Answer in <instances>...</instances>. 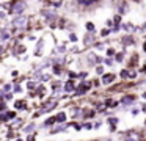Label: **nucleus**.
Here are the masks:
<instances>
[{
    "instance_id": "a19ab883",
    "label": "nucleus",
    "mask_w": 146,
    "mask_h": 141,
    "mask_svg": "<svg viewBox=\"0 0 146 141\" xmlns=\"http://www.w3.org/2000/svg\"><path fill=\"white\" fill-rule=\"evenodd\" d=\"M82 127H83V128H86V130H91V128H94V125H93L91 122H83Z\"/></svg>"
},
{
    "instance_id": "ea45409f",
    "label": "nucleus",
    "mask_w": 146,
    "mask_h": 141,
    "mask_svg": "<svg viewBox=\"0 0 146 141\" xmlns=\"http://www.w3.org/2000/svg\"><path fill=\"white\" fill-rule=\"evenodd\" d=\"M105 27H108V28H111V27H113V19H111V17H108V19H105Z\"/></svg>"
},
{
    "instance_id": "5701e85b",
    "label": "nucleus",
    "mask_w": 146,
    "mask_h": 141,
    "mask_svg": "<svg viewBox=\"0 0 146 141\" xmlns=\"http://www.w3.org/2000/svg\"><path fill=\"white\" fill-rule=\"evenodd\" d=\"M116 52H118V50L115 49V47L108 46L107 49H105V56H108V58H113V56L116 55Z\"/></svg>"
},
{
    "instance_id": "79ce46f5",
    "label": "nucleus",
    "mask_w": 146,
    "mask_h": 141,
    "mask_svg": "<svg viewBox=\"0 0 146 141\" xmlns=\"http://www.w3.org/2000/svg\"><path fill=\"white\" fill-rule=\"evenodd\" d=\"M107 122H108L110 125H116V124H118V118H108Z\"/></svg>"
},
{
    "instance_id": "c756f323",
    "label": "nucleus",
    "mask_w": 146,
    "mask_h": 141,
    "mask_svg": "<svg viewBox=\"0 0 146 141\" xmlns=\"http://www.w3.org/2000/svg\"><path fill=\"white\" fill-rule=\"evenodd\" d=\"M68 125H69V124H64V122H63L61 125H58V127H54V128H52V133H58V132L66 130V128H68Z\"/></svg>"
},
{
    "instance_id": "09e8293b",
    "label": "nucleus",
    "mask_w": 146,
    "mask_h": 141,
    "mask_svg": "<svg viewBox=\"0 0 146 141\" xmlns=\"http://www.w3.org/2000/svg\"><path fill=\"white\" fill-rule=\"evenodd\" d=\"M138 113H140L138 108H132V110H130V115H132V116H137Z\"/></svg>"
},
{
    "instance_id": "4be33fe9",
    "label": "nucleus",
    "mask_w": 146,
    "mask_h": 141,
    "mask_svg": "<svg viewBox=\"0 0 146 141\" xmlns=\"http://www.w3.org/2000/svg\"><path fill=\"white\" fill-rule=\"evenodd\" d=\"M83 27H85V31H98V30H96V24H94V22H91V21H86Z\"/></svg>"
},
{
    "instance_id": "b1692460",
    "label": "nucleus",
    "mask_w": 146,
    "mask_h": 141,
    "mask_svg": "<svg viewBox=\"0 0 146 141\" xmlns=\"http://www.w3.org/2000/svg\"><path fill=\"white\" fill-rule=\"evenodd\" d=\"M124 141H141V138H140L138 133H129L124 138Z\"/></svg>"
},
{
    "instance_id": "7c9ffc66",
    "label": "nucleus",
    "mask_w": 146,
    "mask_h": 141,
    "mask_svg": "<svg viewBox=\"0 0 146 141\" xmlns=\"http://www.w3.org/2000/svg\"><path fill=\"white\" fill-rule=\"evenodd\" d=\"M94 72L98 75H104L105 74V69H104V66L102 64H98V66H94Z\"/></svg>"
},
{
    "instance_id": "a211bd4d",
    "label": "nucleus",
    "mask_w": 146,
    "mask_h": 141,
    "mask_svg": "<svg viewBox=\"0 0 146 141\" xmlns=\"http://www.w3.org/2000/svg\"><path fill=\"white\" fill-rule=\"evenodd\" d=\"M68 42H71V44L79 42V36H77L76 31H69V33H68Z\"/></svg>"
},
{
    "instance_id": "f03ea898",
    "label": "nucleus",
    "mask_w": 146,
    "mask_h": 141,
    "mask_svg": "<svg viewBox=\"0 0 146 141\" xmlns=\"http://www.w3.org/2000/svg\"><path fill=\"white\" fill-rule=\"evenodd\" d=\"M29 6V0H8V16L25 14Z\"/></svg>"
},
{
    "instance_id": "4c0bfd02",
    "label": "nucleus",
    "mask_w": 146,
    "mask_h": 141,
    "mask_svg": "<svg viewBox=\"0 0 146 141\" xmlns=\"http://www.w3.org/2000/svg\"><path fill=\"white\" fill-rule=\"evenodd\" d=\"M86 77H88V72H86V71H82V72L77 74V78H80V80H85Z\"/></svg>"
},
{
    "instance_id": "423d86ee",
    "label": "nucleus",
    "mask_w": 146,
    "mask_h": 141,
    "mask_svg": "<svg viewBox=\"0 0 146 141\" xmlns=\"http://www.w3.org/2000/svg\"><path fill=\"white\" fill-rule=\"evenodd\" d=\"M85 61L88 66H98V64H102V61H104V58H102L101 55H98V52H86L85 55Z\"/></svg>"
},
{
    "instance_id": "7ed1b4c3",
    "label": "nucleus",
    "mask_w": 146,
    "mask_h": 141,
    "mask_svg": "<svg viewBox=\"0 0 146 141\" xmlns=\"http://www.w3.org/2000/svg\"><path fill=\"white\" fill-rule=\"evenodd\" d=\"M102 3H104V0H72V5L79 11H83V13L94 11V9L101 8Z\"/></svg>"
},
{
    "instance_id": "bf43d9fd",
    "label": "nucleus",
    "mask_w": 146,
    "mask_h": 141,
    "mask_svg": "<svg viewBox=\"0 0 146 141\" xmlns=\"http://www.w3.org/2000/svg\"><path fill=\"white\" fill-rule=\"evenodd\" d=\"M145 125H146V121H145Z\"/></svg>"
},
{
    "instance_id": "6e6d98bb",
    "label": "nucleus",
    "mask_w": 146,
    "mask_h": 141,
    "mask_svg": "<svg viewBox=\"0 0 146 141\" xmlns=\"http://www.w3.org/2000/svg\"><path fill=\"white\" fill-rule=\"evenodd\" d=\"M16 141H24V140H21V138H17V140Z\"/></svg>"
},
{
    "instance_id": "393cba45",
    "label": "nucleus",
    "mask_w": 146,
    "mask_h": 141,
    "mask_svg": "<svg viewBox=\"0 0 146 141\" xmlns=\"http://www.w3.org/2000/svg\"><path fill=\"white\" fill-rule=\"evenodd\" d=\"M118 105H119V102L115 100V99H107L105 100V107H107V108H115V107H118Z\"/></svg>"
},
{
    "instance_id": "f704fd0d",
    "label": "nucleus",
    "mask_w": 146,
    "mask_h": 141,
    "mask_svg": "<svg viewBox=\"0 0 146 141\" xmlns=\"http://www.w3.org/2000/svg\"><path fill=\"white\" fill-rule=\"evenodd\" d=\"M5 19H8V11L2 8V9H0V22L5 21Z\"/></svg>"
},
{
    "instance_id": "473e14b6",
    "label": "nucleus",
    "mask_w": 146,
    "mask_h": 141,
    "mask_svg": "<svg viewBox=\"0 0 146 141\" xmlns=\"http://www.w3.org/2000/svg\"><path fill=\"white\" fill-rule=\"evenodd\" d=\"M7 50H8V44L0 42V56H2V55H5V53H7Z\"/></svg>"
},
{
    "instance_id": "f3484780",
    "label": "nucleus",
    "mask_w": 146,
    "mask_h": 141,
    "mask_svg": "<svg viewBox=\"0 0 146 141\" xmlns=\"http://www.w3.org/2000/svg\"><path fill=\"white\" fill-rule=\"evenodd\" d=\"M52 72H54V75H57V77H60L61 72H63V64H52Z\"/></svg>"
},
{
    "instance_id": "a18cd8bd",
    "label": "nucleus",
    "mask_w": 146,
    "mask_h": 141,
    "mask_svg": "<svg viewBox=\"0 0 146 141\" xmlns=\"http://www.w3.org/2000/svg\"><path fill=\"white\" fill-rule=\"evenodd\" d=\"M80 52V49L77 46H72V47H69V53H79Z\"/></svg>"
},
{
    "instance_id": "1a4fd4ad",
    "label": "nucleus",
    "mask_w": 146,
    "mask_h": 141,
    "mask_svg": "<svg viewBox=\"0 0 146 141\" xmlns=\"http://www.w3.org/2000/svg\"><path fill=\"white\" fill-rule=\"evenodd\" d=\"M90 89H91V83H90V81H83L82 80V81H80V85L76 88V93H74V94H76V96H82V94H86Z\"/></svg>"
},
{
    "instance_id": "5fc2aeb1",
    "label": "nucleus",
    "mask_w": 146,
    "mask_h": 141,
    "mask_svg": "<svg viewBox=\"0 0 146 141\" xmlns=\"http://www.w3.org/2000/svg\"><path fill=\"white\" fill-rule=\"evenodd\" d=\"M141 96H143V99H145V100H146V91H145V93H143V94H141Z\"/></svg>"
},
{
    "instance_id": "49530a36",
    "label": "nucleus",
    "mask_w": 146,
    "mask_h": 141,
    "mask_svg": "<svg viewBox=\"0 0 146 141\" xmlns=\"http://www.w3.org/2000/svg\"><path fill=\"white\" fill-rule=\"evenodd\" d=\"M3 111H7V102H0V113H3Z\"/></svg>"
},
{
    "instance_id": "f8f14e48",
    "label": "nucleus",
    "mask_w": 146,
    "mask_h": 141,
    "mask_svg": "<svg viewBox=\"0 0 146 141\" xmlns=\"http://www.w3.org/2000/svg\"><path fill=\"white\" fill-rule=\"evenodd\" d=\"M138 60H140V55H138L137 52L130 53V56H129V61H127V69L137 68V66H138Z\"/></svg>"
},
{
    "instance_id": "3c124183",
    "label": "nucleus",
    "mask_w": 146,
    "mask_h": 141,
    "mask_svg": "<svg viewBox=\"0 0 146 141\" xmlns=\"http://www.w3.org/2000/svg\"><path fill=\"white\" fill-rule=\"evenodd\" d=\"M25 141H36V140H35V135H29Z\"/></svg>"
},
{
    "instance_id": "58836bf2",
    "label": "nucleus",
    "mask_w": 146,
    "mask_h": 141,
    "mask_svg": "<svg viewBox=\"0 0 146 141\" xmlns=\"http://www.w3.org/2000/svg\"><path fill=\"white\" fill-rule=\"evenodd\" d=\"M68 77H69V80H76V78H77V72L68 71Z\"/></svg>"
},
{
    "instance_id": "f257e3e1",
    "label": "nucleus",
    "mask_w": 146,
    "mask_h": 141,
    "mask_svg": "<svg viewBox=\"0 0 146 141\" xmlns=\"http://www.w3.org/2000/svg\"><path fill=\"white\" fill-rule=\"evenodd\" d=\"M32 21L33 16L30 14H19V16H13L10 19V27L13 30V34L17 33H30L32 31Z\"/></svg>"
},
{
    "instance_id": "0eeeda50",
    "label": "nucleus",
    "mask_w": 146,
    "mask_h": 141,
    "mask_svg": "<svg viewBox=\"0 0 146 141\" xmlns=\"http://www.w3.org/2000/svg\"><path fill=\"white\" fill-rule=\"evenodd\" d=\"M58 105V100L57 99H50V100H46L44 103H42V108L39 110L38 113L35 115V118H38V116H41V115H44V113H49V111H52V110L55 108V107Z\"/></svg>"
},
{
    "instance_id": "cd10ccee",
    "label": "nucleus",
    "mask_w": 146,
    "mask_h": 141,
    "mask_svg": "<svg viewBox=\"0 0 146 141\" xmlns=\"http://www.w3.org/2000/svg\"><path fill=\"white\" fill-rule=\"evenodd\" d=\"M54 124H57V118H55V116H50V118H47L44 121V127H50V125H54Z\"/></svg>"
},
{
    "instance_id": "aec40b11",
    "label": "nucleus",
    "mask_w": 146,
    "mask_h": 141,
    "mask_svg": "<svg viewBox=\"0 0 146 141\" xmlns=\"http://www.w3.org/2000/svg\"><path fill=\"white\" fill-rule=\"evenodd\" d=\"M123 17H124V16L123 14H119V13H115V14H113V17H111V19H113V25H121V24H123Z\"/></svg>"
},
{
    "instance_id": "6ab92c4d",
    "label": "nucleus",
    "mask_w": 146,
    "mask_h": 141,
    "mask_svg": "<svg viewBox=\"0 0 146 141\" xmlns=\"http://www.w3.org/2000/svg\"><path fill=\"white\" fill-rule=\"evenodd\" d=\"M110 34H111V28H108V27H104L99 31V38H101V39H105V38L110 36Z\"/></svg>"
},
{
    "instance_id": "dca6fc26",
    "label": "nucleus",
    "mask_w": 146,
    "mask_h": 141,
    "mask_svg": "<svg viewBox=\"0 0 146 141\" xmlns=\"http://www.w3.org/2000/svg\"><path fill=\"white\" fill-rule=\"evenodd\" d=\"M126 55H127V49H126V47H123V50H121V52H116V55L113 56L115 63H123L124 58H126Z\"/></svg>"
},
{
    "instance_id": "72a5a7b5",
    "label": "nucleus",
    "mask_w": 146,
    "mask_h": 141,
    "mask_svg": "<svg viewBox=\"0 0 146 141\" xmlns=\"http://www.w3.org/2000/svg\"><path fill=\"white\" fill-rule=\"evenodd\" d=\"M102 64H105V66H113V64H115V60H113V58H108V56H105L104 61H102Z\"/></svg>"
},
{
    "instance_id": "9b49d317",
    "label": "nucleus",
    "mask_w": 146,
    "mask_h": 141,
    "mask_svg": "<svg viewBox=\"0 0 146 141\" xmlns=\"http://www.w3.org/2000/svg\"><path fill=\"white\" fill-rule=\"evenodd\" d=\"M17 113L16 111H3L0 113V122H8V121H13V119H16Z\"/></svg>"
},
{
    "instance_id": "4468645a",
    "label": "nucleus",
    "mask_w": 146,
    "mask_h": 141,
    "mask_svg": "<svg viewBox=\"0 0 146 141\" xmlns=\"http://www.w3.org/2000/svg\"><path fill=\"white\" fill-rule=\"evenodd\" d=\"M107 47H108V41L107 39H101V41H98V42H94V46H93L91 49H94L96 52H101V50H104V52H105Z\"/></svg>"
},
{
    "instance_id": "864d4df0",
    "label": "nucleus",
    "mask_w": 146,
    "mask_h": 141,
    "mask_svg": "<svg viewBox=\"0 0 146 141\" xmlns=\"http://www.w3.org/2000/svg\"><path fill=\"white\" fill-rule=\"evenodd\" d=\"M101 83H102L101 80H94V81H93V85H94L96 88H98V86H99V85H101Z\"/></svg>"
},
{
    "instance_id": "412c9836",
    "label": "nucleus",
    "mask_w": 146,
    "mask_h": 141,
    "mask_svg": "<svg viewBox=\"0 0 146 141\" xmlns=\"http://www.w3.org/2000/svg\"><path fill=\"white\" fill-rule=\"evenodd\" d=\"M129 74H130V69H127V68H123L119 71V77H121V80H129Z\"/></svg>"
},
{
    "instance_id": "e433bc0d",
    "label": "nucleus",
    "mask_w": 146,
    "mask_h": 141,
    "mask_svg": "<svg viewBox=\"0 0 146 141\" xmlns=\"http://www.w3.org/2000/svg\"><path fill=\"white\" fill-rule=\"evenodd\" d=\"M121 33V25H113L111 27V34H118Z\"/></svg>"
},
{
    "instance_id": "13d9d810",
    "label": "nucleus",
    "mask_w": 146,
    "mask_h": 141,
    "mask_svg": "<svg viewBox=\"0 0 146 141\" xmlns=\"http://www.w3.org/2000/svg\"><path fill=\"white\" fill-rule=\"evenodd\" d=\"M0 9H2V2H0Z\"/></svg>"
},
{
    "instance_id": "c85d7f7f",
    "label": "nucleus",
    "mask_w": 146,
    "mask_h": 141,
    "mask_svg": "<svg viewBox=\"0 0 146 141\" xmlns=\"http://www.w3.org/2000/svg\"><path fill=\"white\" fill-rule=\"evenodd\" d=\"M36 88H38V81H35V80H29V81H27V89H29V91H35Z\"/></svg>"
},
{
    "instance_id": "2eb2a0df",
    "label": "nucleus",
    "mask_w": 146,
    "mask_h": 141,
    "mask_svg": "<svg viewBox=\"0 0 146 141\" xmlns=\"http://www.w3.org/2000/svg\"><path fill=\"white\" fill-rule=\"evenodd\" d=\"M76 83H74V80H68L66 83L63 85V89L66 94H71V93H76Z\"/></svg>"
},
{
    "instance_id": "a878e982",
    "label": "nucleus",
    "mask_w": 146,
    "mask_h": 141,
    "mask_svg": "<svg viewBox=\"0 0 146 141\" xmlns=\"http://www.w3.org/2000/svg\"><path fill=\"white\" fill-rule=\"evenodd\" d=\"M14 108L16 110H25L27 108V102L25 100H16V102H14Z\"/></svg>"
},
{
    "instance_id": "4d7b16f0",
    "label": "nucleus",
    "mask_w": 146,
    "mask_h": 141,
    "mask_svg": "<svg viewBox=\"0 0 146 141\" xmlns=\"http://www.w3.org/2000/svg\"><path fill=\"white\" fill-rule=\"evenodd\" d=\"M132 2H141V0H132Z\"/></svg>"
},
{
    "instance_id": "de8ad7c7",
    "label": "nucleus",
    "mask_w": 146,
    "mask_h": 141,
    "mask_svg": "<svg viewBox=\"0 0 146 141\" xmlns=\"http://www.w3.org/2000/svg\"><path fill=\"white\" fill-rule=\"evenodd\" d=\"M141 50H143V53H146V36H145V39H143V42H141Z\"/></svg>"
},
{
    "instance_id": "6e6552de",
    "label": "nucleus",
    "mask_w": 146,
    "mask_h": 141,
    "mask_svg": "<svg viewBox=\"0 0 146 141\" xmlns=\"http://www.w3.org/2000/svg\"><path fill=\"white\" fill-rule=\"evenodd\" d=\"M121 30L124 31V33H129V34H135L140 31V27L138 25H135L133 22H123L121 24Z\"/></svg>"
},
{
    "instance_id": "20e7f679",
    "label": "nucleus",
    "mask_w": 146,
    "mask_h": 141,
    "mask_svg": "<svg viewBox=\"0 0 146 141\" xmlns=\"http://www.w3.org/2000/svg\"><path fill=\"white\" fill-rule=\"evenodd\" d=\"M99 41V33L98 31H85V34H83V47L85 49H91L93 46H94V42H98Z\"/></svg>"
},
{
    "instance_id": "603ef678",
    "label": "nucleus",
    "mask_w": 146,
    "mask_h": 141,
    "mask_svg": "<svg viewBox=\"0 0 146 141\" xmlns=\"http://www.w3.org/2000/svg\"><path fill=\"white\" fill-rule=\"evenodd\" d=\"M11 75H13L14 78H17V77H19V72H17V71H13V72H11Z\"/></svg>"
},
{
    "instance_id": "ddd939ff",
    "label": "nucleus",
    "mask_w": 146,
    "mask_h": 141,
    "mask_svg": "<svg viewBox=\"0 0 146 141\" xmlns=\"http://www.w3.org/2000/svg\"><path fill=\"white\" fill-rule=\"evenodd\" d=\"M135 94H127V96H124V97H121V105L123 107H129V105H133L135 103Z\"/></svg>"
},
{
    "instance_id": "2f4dec72",
    "label": "nucleus",
    "mask_w": 146,
    "mask_h": 141,
    "mask_svg": "<svg viewBox=\"0 0 146 141\" xmlns=\"http://www.w3.org/2000/svg\"><path fill=\"white\" fill-rule=\"evenodd\" d=\"M35 128H36V125H35V122H32V124H29V125H27V127H24V128H22V130H24V132H25V133H32V132H33V130H35Z\"/></svg>"
},
{
    "instance_id": "bb28decb",
    "label": "nucleus",
    "mask_w": 146,
    "mask_h": 141,
    "mask_svg": "<svg viewBox=\"0 0 146 141\" xmlns=\"http://www.w3.org/2000/svg\"><path fill=\"white\" fill-rule=\"evenodd\" d=\"M55 118H57V122H60V124H63V122H66V118L68 115L64 111H60L58 115H55Z\"/></svg>"
},
{
    "instance_id": "39448f33",
    "label": "nucleus",
    "mask_w": 146,
    "mask_h": 141,
    "mask_svg": "<svg viewBox=\"0 0 146 141\" xmlns=\"http://www.w3.org/2000/svg\"><path fill=\"white\" fill-rule=\"evenodd\" d=\"M118 42L121 44V47H126V49H129V47H133V46L137 44V38H135V34L124 33V34H121V36H119Z\"/></svg>"
},
{
    "instance_id": "c03bdc74",
    "label": "nucleus",
    "mask_w": 146,
    "mask_h": 141,
    "mask_svg": "<svg viewBox=\"0 0 146 141\" xmlns=\"http://www.w3.org/2000/svg\"><path fill=\"white\" fill-rule=\"evenodd\" d=\"M138 27H140V31H138V33H143V34H145V33H146V21L143 22L141 25H138Z\"/></svg>"
},
{
    "instance_id": "37998d69",
    "label": "nucleus",
    "mask_w": 146,
    "mask_h": 141,
    "mask_svg": "<svg viewBox=\"0 0 146 141\" xmlns=\"http://www.w3.org/2000/svg\"><path fill=\"white\" fill-rule=\"evenodd\" d=\"M21 91H22L21 83H16V85H14V88H13V93H21Z\"/></svg>"
},
{
    "instance_id": "9d476101",
    "label": "nucleus",
    "mask_w": 146,
    "mask_h": 141,
    "mask_svg": "<svg viewBox=\"0 0 146 141\" xmlns=\"http://www.w3.org/2000/svg\"><path fill=\"white\" fill-rule=\"evenodd\" d=\"M116 77L118 75L116 74H113V72H105L104 75H102V78H101V81H102V85H110V83H113L115 80H116Z\"/></svg>"
},
{
    "instance_id": "c9c22d12",
    "label": "nucleus",
    "mask_w": 146,
    "mask_h": 141,
    "mask_svg": "<svg viewBox=\"0 0 146 141\" xmlns=\"http://www.w3.org/2000/svg\"><path fill=\"white\" fill-rule=\"evenodd\" d=\"M2 89H3V93L7 94V93H13V85H3V88H2Z\"/></svg>"
},
{
    "instance_id": "8fccbe9b",
    "label": "nucleus",
    "mask_w": 146,
    "mask_h": 141,
    "mask_svg": "<svg viewBox=\"0 0 146 141\" xmlns=\"http://www.w3.org/2000/svg\"><path fill=\"white\" fill-rule=\"evenodd\" d=\"M129 78H132V80H133V78H137V72H135V71H130Z\"/></svg>"
}]
</instances>
